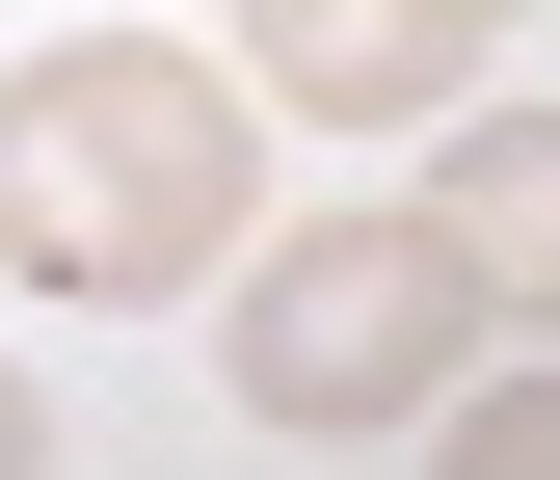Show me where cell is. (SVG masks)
I'll list each match as a JSON object with an SVG mask.
<instances>
[{"label":"cell","instance_id":"cell-4","mask_svg":"<svg viewBox=\"0 0 560 480\" xmlns=\"http://www.w3.org/2000/svg\"><path fill=\"white\" fill-rule=\"evenodd\" d=\"M428 241L480 267V320H534V348H560V107H480V133H454Z\"/></svg>","mask_w":560,"mask_h":480},{"label":"cell","instance_id":"cell-1","mask_svg":"<svg viewBox=\"0 0 560 480\" xmlns=\"http://www.w3.org/2000/svg\"><path fill=\"white\" fill-rule=\"evenodd\" d=\"M267 241V107L241 54H161V27H81L0 81V294L54 320H161Z\"/></svg>","mask_w":560,"mask_h":480},{"label":"cell","instance_id":"cell-2","mask_svg":"<svg viewBox=\"0 0 560 480\" xmlns=\"http://www.w3.org/2000/svg\"><path fill=\"white\" fill-rule=\"evenodd\" d=\"M214 374H241V428L374 454V428H428L480 374V267L428 241V187H400V214H267L214 267Z\"/></svg>","mask_w":560,"mask_h":480},{"label":"cell","instance_id":"cell-6","mask_svg":"<svg viewBox=\"0 0 560 480\" xmlns=\"http://www.w3.org/2000/svg\"><path fill=\"white\" fill-rule=\"evenodd\" d=\"M0 480H54V400H27V374H0Z\"/></svg>","mask_w":560,"mask_h":480},{"label":"cell","instance_id":"cell-5","mask_svg":"<svg viewBox=\"0 0 560 480\" xmlns=\"http://www.w3.org/2000/svg\"><path fill=\"white\" fill-rule=\"evenodd\" d=\"M428 480H560V348L534 374H454L428 400Z\"/></svg>","mask_w":560,"mask_h":480},{"label":"cell","instance_id":"cell-3","mask_svg":"<svg viewBox=\"0 0 560 480\" xmlns=\"http://www.w3.org/2000/svg\"><path fill=\"white\" fill-rule=\"evenodd\" d=\"M508 0H241V107H320V133H400L480 81Z\"/></svg>","mask_w":560,"mask_h":480}]
</instances>
